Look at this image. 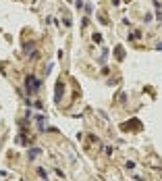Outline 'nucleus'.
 <instances>
[{"label":"nucleus","instance_id":"nucleus-1","mask_svg":"<svg viewBox=\"0 0 162 181\" xmlns=\"http://www.w3.org/2000/svg\"><path fill=\"white\" fill-rule=\"evenodd\" d=\"M40 90V81L36 77H27V92H38Z\"/></svg>","mask_w":162,"mask_h":181}]
</instances>
